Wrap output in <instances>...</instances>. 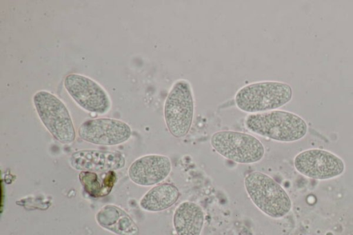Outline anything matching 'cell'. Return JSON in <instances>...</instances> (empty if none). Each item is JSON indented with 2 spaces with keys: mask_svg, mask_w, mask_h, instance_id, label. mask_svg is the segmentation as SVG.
Masks as SVG:
<instances>
[{
  "mask_svg": "<svg viewBox=\"0 0 353 235\" xmlns=\"http://www.w3.org/2000/svg\"><path fill=\"white\" fill-rule=\"evenodd\" d=\"M79 178L84 190L90 196L97 198L106 196L111 192L117 181V175L114 171H110L99 177L96 172L82 171Z\"/></svg>",
  "mask_w": 353,
  "mask_h": 235,
  "instance_id": "obj_15",
  "label": "cell"
},
{
  "mask_svg": "<svg viewBox=\"0 0 353 235\" xmlns=\"http://www.w3.org/2000/svg\"><path fill=\"white\" fill-rule=\"evenodd\" d=\"M210 144L219 154L237 163H255L265 155L263 143L254 136L245 132H216L210 138Z\"/></svg>",
  "mask_w": 353,
  "mask_h": 235,
  "instance_id": "obj_6",
  "label": "cell"
},
{
  "mask_svg": "<svg viewBox=\"0 0 353 235\" xmlns=\"http://www.w3.org/2000/svg\"><path fill=\"white\" fill-rule=\"evenodd\" d=\"M97 223L117 235H139V227L123 209L114 205L102 207L96 214Z\"/></svg>",
  "mask_w": 353,
  "mask_h": 235,
  "instance_id": "obj_13",
  "label": "cell"
},
{
  "mask_svg": "<svg viewBox=\"0 0 353 235\" xmlns=\"http://www.w3.org/2000/svg\"><path fill=\"white\" fill-rule=\"evenodd\" d=\"M194 113V99L192 85L186 79L173 83L163 105L166 127L175 138L185 136L192 126Z\"/></svg>",
  "mask_w": 353,
  "mask_h": 235,
  "instance_id": "obj_4",
  "label": "cell"
},
{
  "mask_svg": "<svg viewBox=\"0 0 353 235\" xmlns=\"http://www.w3.org/2000/svg\"><path fill=\"white\" fill-rule=\"evenodd\" d=\"M69 162L76 170L104 173L122 169L125 159L117 151L86 149L73 152Z\"/></svg>",
  "mask_w": 353,
  "mask_h": 235,
  "instance_id": "obj_11",
  "label": "cell"
},
{
  "mask_svg": "<svg viewBox=\"0 0 353 235\" xmlns=\"http://www.w3.org/2000/svg\"><path fill=\"white\" fill-rule=\"evenodd\" d=\"M179 196L180 192L176 185L163 183L150 189L140 199L139 205L147 212H161L175 204Z\"/></svg>",
  "mask_w": 353,
  "mask_h": 235,
  "instance_id": "obj_14",
  "label": "cell"
},
{
  "mask_svg": "<svg viewBox=\"0 0 353 235\" xmlns=\"http://www.w3.org/2000/svg\"><path fill=\"white\" fill-rule=\"evenodd\" d=\"M63 85L74 102L87 112L104 114L111 108V100L105 90L90 77L71 73L65 76Z\"/></svg>",
  "mask_w": 353,
  "mask_h": 235,
  "instance_id": "obj_7",
  "label": "cell"
},
{
  "mask_svg": "<svg viewBox=\"0 0 353 235\" xmlns=\"http://www.w3.org/2000/svg\"><path fill=\"white\" fill-rule=\"evenodd\" d=\"M36 112L52 136L63 144L72 143L76 132L70 112L56 95L46 90H39L32 97Z\"/></svg>",
  "mask_w": 353,
  "mask_h": 235,
  "instance_id": "obj_5",
  "label": "cell"
},
{
  "mask_svg": "<svg viewBox=\"0 0 353 235\" xmlns=\"http://www.w3.org/2000/svg\"><path fill=\"white\" fill-rule=\"evenodd\" d=\"M245 191L254 205L263 214L281 218L292 209L287 192L273 178L259 171L248 173L244 178Z\"/></svg>",
  "mask_w": 353,
  "mask_h": 235,
  "instance_id": "obj_3",
  "label": "cell"
},
{
  "mask_svg": "<svg viewBox=\"0 0 353 235\" xmlns=\"http://www.w3.org/2000/svg\"><path fill=\"white\" fill-rule=\"evenodd\" d=\"M205 216L200 205L192 201H183L178 205L172 217L176 235H201Z\"/></svg>",
  "mask_w": 353,
  "mask_h": 235,
  "instance_id": "obj_12",
  "label": "cell"
},
{
  "mask_svg": "<svg viewBox=\"0 0 353 235\" xmlns=\"http://www.w3.org/2000/svg\"><path fill=\"white\" fill-rule=\"evenodd\" d=\"M83 141L103 146H113L128 141L132 130L125 122L111 118H97L84 121L78 129Z\"/></svg>",
  "mask_w": 353,
  "mask_h": 235,
  "instance_id": "obj_9",
  "label": "cell"
},
{
  "mask_svg": "<svg viewBox=\"0 0 353 235\" xmlns=\"http://www.w3.org/2000/svg\"><path fill=\"white\" fill-rule=\"evenodd\" d=\"M245 126L254 134L285 143L303 139L308 128L302 117L281 110L249 114L245 119Z\"/></svg>",
  "mask_w": 353,
  "mask_h": 235,
  "instance_id": "obj_1",
  "label": "cell"
},
{
  "mask_svg": "<svg viewBox=\"0 0 353 235\" xmlns=\"http://www.w3.org/2000/svg\"><path fill=\"white\" fill-rule=\"evenodd\" d=\"M172 170L170 158L162 154H147L134 160L129 166L128 174L135 184L148 187L160 183Z\"/></svg>",
  "mask_w": 353,
  "mask_h": 235,
  "instance_id": "obj_10",
  "label": "cell"
},
{
  "mask_svg": "<svg viewBox=\"0 0 353 235\" xmlns=\"http://www.w3.org/2000/svg\"><path fill=\"white\" fill-rule=\"evenodd\" d=\"M292 87L284 82L264 81L247 84L235 94L236 106L242 112L255 114L276 110L292 98Z\"/></svg>",
  "mask_w": 353,
  "mask_h": 235,
  "instance_id": "obj_2",
  "label": "cell"
},
{
  "mask_svg": "<svg viewBox=\"0 0 353 235\" xmlns=\"http://www.w3.org/2000/svg\"><path fill=\"white\" fill-rule=\"evenodd\" d=\"M296 170L302 175L317 180L334 178L343 174V160L326 150L312 148L297 154L294 159Z\"/></svg>",
  "mask_w": 353,
  "mask_h": 235,
  "instance_id": "obj_8",
  "label": "cell"
}]
</instances>
